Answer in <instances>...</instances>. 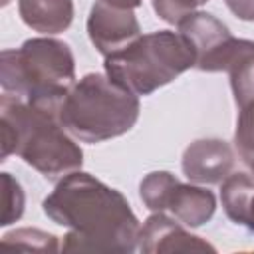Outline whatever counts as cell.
<instances>
[{"label": "cell", "mask_w": 254, "mask_h": 254, "mask_svg": "<svg viewBox=\"0 0 254 254\" xmlns=\"http://www.w3.org/2000/svg\"><path fill=\"white\" fill-rule=\"evenodd\" d=\"M22 22L44 36L65 32L73 22V0H18Z\"/></svg>", "instance_id": "obj_11"}, {"label": "cell", "mask_w": 254, "mask_h": 254, "mask_svg": "<svg viewBox=\"0 0 254 254\" xmlns=\"http://www.w3.org/2000/svg\"><path fill=\"white\" fill-rule=\"evenodd\" d=\"M228 10L242 22H254V0H224Z\"/></svg>", "instance_id": "obj_17"}, {"label": "cell", "mask_w": 254, "mask_h": 254, "mask_svg": "<svg viewBox=\"0 0 254 254\" xmlns=\"http://www.w3.org/2000/svg\"><path fill=\"white\" fill-rule=\"evenodd\" d=\"M2 246L8 248H20V250H32V252H58L62 250V242H58V236L52 232L40 230V228H16L2 236Z\"/></svg>", "instance_id": "obj_14"}, {"label": "cell", "mask_w": 254, "mask_h": 254, "mask_svg": "<svg viewBox=\"0 0 254 254\" xmlns=\"http://www.w3.org/2000/svg\"><path fill=\"white\" fill-rule=\"evenodd\" d=\"M113 6H119V8H129V10H135L143 4V0H105Z\"/></svg>", "instance_id": "obj_18"}, {"label": "cell", "mask_w": 254, "mask_h": 254, "mask_svg": "<svg viewBox=\"0 0 254 254\" xmlns=\"http://www.w3.org/2000/svg\"><path fill=\"white\" fill-rule=\"evenodd\" d=\"M236 151L230 143L206 137L192 141L181 157L183 175L196 185H220L234 169Z\"/></svg>", "instance_id": "obj_9"}, {"label": "cell", "mask_w": 254, "mask_h": 254, "mask_svg": "<svg viewBox=\"0 0 254 254\" xmlns=\"http://www.w3.org/2000/svg\"><path fill=\"white\" fill-rule=\"evenodd\" d=\"M220 202L226 216L254 234V177L230 173L220 183Z\"/></svg>", "instance_id": "obj_12"}, {"label": "cell", "mask_w": 254, "mask_h": 254, "mask_svg": "<svg viewBox=\"0 0 254 254\" xmlns=\"http://www.w3.org/2000/svg\"><path fill=\"white\" fill-rule=\"evenodd\" d=\"M10 4V0H2V6H8Z\"/></svg>", "instance_id": "obj_19"}, {"label": "cell", "mask_w": 254, "mask_h": 254, "mask_svg": "<svg viewBox=\"0 0 254 254\" xmlns=\"http://www.w3.org/2000/svg\"><path fill=\"white\" fill-rule=\"evenodd\" d=\"M71 48L52 36L26 40L0 54V85L4 93L58 111L75 83Z\"/></svg>", "instance_id": "obj_3"}, {"label": "cell", "mask_w": 254, "mask_h": 254, "mask_svg": "<svg viewBox=\"0 0 254 254\" xmlns=\"http://www.w3.org/2000/svg\"><path fill=\"white\" fill-rule=\"evenodd\" d=\"M139 196L151 212H169L187 228L206 224L216 212V196L196 183H181L169 171H151L139 183Z\"/></svg>", "instance_id": "obj_6"}, {"label": "cell", "mask_w": 254, "mask_h": 254, "mask_svg": "<svg viewBox=\"0 0 254 254\" xmlns=\"http://www.w3.org/2000/svg\"><path fill=\"white\" fill-rule=\"evenodd\" d=\"M44 214L67 228L62 238L65 252H121L139 250V218L127 198L89 173L73 171L56 181L42 200Z\"/></svg>", "instance_id": "obj_1"}, {"label": "cell", "mask_w": 254, "mask_h": 254, "mask_svg": "<svg viewBox=\"0 0 254 254\" xmlns=\"http://www.w3.org/2000/svg\"><path fill=\"white\" fill-rule=\"evenodd\" d=\"M0 133L2 161L18 155L48 181H60L83 165V151L77 139L64 129L54 109L2 93Z\"/></svg>", "instance_id": "obj_2"}, {"label": "cell", "mask_w": 254, "mask_h": 254, "mask_svg": "<svg viewBox=\"0 0 254 254\" xmlns=\"http://www.w3.org/2000/svg\"><path fill=\"white\" fill-rule=\"evenodd\" d=\"M141 113L139 97L105 73H85L64 97L58 119L81 143H103L129 133Z\"/></svg>", "instance_id": "obj_4"}, {"label": "cell", "mask_w": 254, "mask_h": 254, "mask_svg": "<svg viewBox=\"0 0 254 254\" xmlns=\"http://www.w3.org/2000/svg\"><path fill=\"white\" fill-rule=\"evenodd\" d=\"M0 183H2V218L0 224L8 226L14 224L16 220L22 218L24 206H26V194L22 185L18 183L16 177L10 173H0Z\"/></svg>", "instance_id": "obj_15"}, {"label": "cell", "mask_w": 254, "mask_h": 254, "mask_svg": "<svg viewBox=\"0 0 254 254\" xmlns=\"http://www.w3.org/2000/svg\"><path fill=\"white\" fill-rule=\"evenodd\" d=\"M236 127H234V151L244 163L248 173L254 177V95L236 105Z\"/></svg>", "instance_id": "obj_13"}, {"label": "cell", "mask_w": 254, "mask_h": 254, "mask_svg": "<svg viewBox=\"0 0 254 254\" xmlns=\"http://www.w3.org/2000/svg\"><path fill=\"white\" fill-rule=\"evenodd\" d=\"M87 36L95 50L105 58L135 42L141 36V24L135 10L95 0L87 16Z\"/></svg>", "instance_id": "obj_8"}, {"label": "cell", "mask_w": 254, "mask_h": 254, "mask_svg": "<svg viewBox=\"0 0 254 254\" xmlns=\"http://www.w3.org/2000/svg\"><path fill=\"white\" fill-rule=\"evenodd\" d=\"M194 64V48L179 30H159L141 34L123 50L105 56L103 73L141 97L171 83Z\"/></svg>", "instance_id": "obj_5"}, {"label": "cell", "mask_w": 254, "mask_h": 254, "mask_svg": "<svg viewBox=\"0 0 254 254\" xmlns=\"http://www.w3.org/2000/svg\"><path fill=\"white\" fill-rule=\"evenodd\" d=\"M208 0H151L155 14L167 24H179L187 14L196 12Z\"/></svg>", "instance_id": "obj_16"}, {"label": "cell", "mask_w": 254, "mask_h": 254, "mask_svg": "<svg viewBox=\"0 0 254 254\" xmlns=\"http://www.w3.org/2000/svg\"><path fill=\"white\" fill-rule=\"evenodd\" d=\"M177 30L192 44L196 54L194 67L216 73L230 71L242 62L254 58V42L234 38L226 24L208 12H192L179 20Z\"/></svg>", "instance_id": "obj_7"}, {"label": "cell", "mask_w": 254, "mask_h": 254, "mask_svg": "<svg viewBox=\"0 0 254 254\" xmlns=\"http://www.w3.org/2000/svg\"><path fill=\"white\" fill-rule=\"evenodd\" d=\"M139 250L145 254L161 252H214L216 248L196 234H190L183 222L167 212H153L139 230Z\"/></svg>", "instance_id": "obj_10"}]
</instances>
